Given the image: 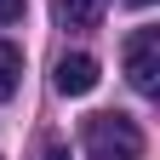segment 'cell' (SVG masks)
<instances>
[{
  "mask_svg": "<svg viewBox=\"0 0 160 160\" xmlns=\"http://www.w3.org/2000/svg\"><path fill=\"white\" fill-rule=\"evenodd\" d=\"M86 154L92 160H143V132L132 114H92L86 120Z\"/></svg>",
  "mask_w": 160,
  "mask_h": 160,
  "instance_id": "1",
  "label": "cell"
},
{
  "mask_svg": "<svg viewBox=\"0 0 160 160\" xmlns=\"http://www.w3.org/2000/svg\"><path fill=\"white\" fill-rule=\"evenodd\" d=\"M126 80H132V92H143V97L160 92V29H137L126 40Z\"/></svg>",
  "mask_w": 160,
  "mask_h": 160,
  "instance_id": "2",
  "label": "cell"
},
{
  "mask_svg": "<svg viewBox=\"0 0 160 160\" xmlns=\"http://www.w3.org/2000/svg\"><path fill=\"white\" fill-rule=\"evenodd\" d=\"M92 86H97V57L74 52V57L57 63V92H63V97H86Z\"/></svg>",
  "mask_w": 160,
  "mask_h": 160,
  "instance_id": "3",
  "label": "cell"
},
{
  "mask_svg": "<svg viewBox=\"0 0 160 160\" xmlns=\"http://www.w3.org/2000/svg\"><path fill=\"white\" fill-rule=\"evenodd\" d=\"M103 6H109V0H52V17H57L63 29L86 34V29H97V23H103Z\"/></svg>",
  "mask_w": 160,
  "mask_h": 160,
  "instance_id": "4",
  "label": "cell"
},
{
  "mask_svg": "<svg viewBox=\"0 0 160 160\" xmlns=\"http://www.w3.org/2000/svg\"><path fill=\"white\" fill-rule=\"evenodd\" d=\"M17 80H23V52H17L12 40H0V103L17 97Z\"/></svg>",
  "mask_w": 160,
  "mask_h": 160,
  "instance_id": "5",
  "label": "cell"
},
{
  "mask_svg": "<svg viewBox=\"0 0 160 160\" xmlns=\"http://www.w3.org/2000/svg\"><path fill=\"white\" fill-rule=\"evenodd\" d=\"M23 6H29V0H0V23H17V17H23Z\"/></svg>",
  "mask_w": 160,
  "mask_h": 160,
  "instance_id": "6",
  "label": "cell"
},
{
  "mask_svg": "<svg viewBox=\"0 0 160 160\" xmlns=\"http://www.w3.org/2000/svg\"><path fill=\"white\" fill-rule=\"evenodd\" d=\"M46 160H69V149H63V143H52V149H46Z\"/></svg>",
  "mask_w": 160,
  "mask_h": 160,
  "instance_id": "7",
  "label": "cell"
},
{
  "mask_svg": "<svg viewBox=\"0 0 160 160\" xmlns=\"http://www.w3.org/2000/svg\"><path fill=\"white\" fill-rule=\"evenodd\" d=\"M132 6H149V0H132Z\"/></svg>",
  "mask_w": 160,
  "mask_h": 160,
  "instance_id": "8",
  "label": "cell"
}]
</instances>
